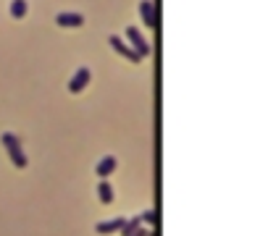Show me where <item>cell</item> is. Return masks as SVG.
Returning <instances> with one entry per match:
<instances>
[{"label": "cell", "mask_w": 255, "mask_h": 236, "mask_svg": "<svg viewBox=\"0 0 255 236\" xmlns=\"http://www.w3.org/2000/svg\"><path fill=\"white\" fill-rule=\"evenodd\" d=\"M126 40H129V48L137 53L140 58L150 56V45H148V40L142 37V32L137 29V26H129V29H126Z\"/></svg>", "instance_id": "cell-2"}, {"label": "cell", "mask_w": 255, "mask_h": 236, "mask_svg": "<svg viewBox=\"0 0 255 236\" xmlns=\"http://www.w3.org/2000/svg\"><path fill=\"white\" fill-rule=\"evenodd\" d=\"M26 11H29L26 0H11V19H24Z\"/></svg>", "instance_id": "cell-10"}, {"label": "cell", "mask_w": 255, "mask_h": 236, "mask_svg": "<svg viewBox=\"0 0 255 236\" xmlns=\"http://www.w3.org/2000/svg\"><path fill=\"white\" fill-rule=\"evenodd\" d=\"M140 229H142V221H140V215H137V218H132V221H126V223H124L121 236H134Z\"/></svg>", "instance_id": "cell-11"}, {"label": "cell", "mask_w": 255, "mask_h": 236, "mask_svg": "<svg viewBox=\"0 0 255 236\" xmlns=\"http://www.w3.org/2000/svg\"><path fill=\"white\" fill-rule=\"evenodd\" d=\"M140 13H142V24L148 26V29H156L158 26V11H156V3L153 0H142L140 3Z\"/></svg>", "instance_id": "cell-4"}, {"label": "cell", "mask_w": 255, "mask_h": 236, "mask_svg": "<svg viewBox=\"0 0 255 236\" xmlns=\"http://www.w3.org/2000/svg\"><path fill=\"white\" fill-rule=\"evenodd\" d=\"M108 45H111V48L118 53V56H121V58H126V60H132V63H140V60H142V58L137 56V53H134V50L129 48V42H126V40H121L118 34H111V37H108Z\"/></svg>", "instance_id": "cell-3"}, {"label": "cell", "mask_w": 255, "mask_h": 236, "mask_svg": "<svg viewBox=\"0 0 255 236\" xmlns=\"http://www.w3.org/2000/svg\"><path fill=\"white\" fill-rule=\"evenodd\" d=\"M56 24L58 26H82V24H85V16H82V13H71V11H61L56 16Z\"/></svg>", "instance_id": "cell-6"}, {"label": "cell", "mask_w": 255, "mask_h": 236, "mask_svg": "<svg viewBox=\"0 0 255 236\" xmlns=\"http://www.w3.org/2000/svg\"><path fill=\"white\" fill-rule=\"evenodd\" d=\"M0 142H3V147L8 150V155H11L13 166H16V168H26V155H24V150H21L19 137H16V134H11V131H3Z\"/></svg>", "instance_id": "cell-1"}, {"label": "cell", "mask_w": 255, "mask_h": 236, "mask_svg": "<svg viewBox=\"0 0 255 236\" xmlns=\"http://www.w3.org/2000/svg\"><path fill=\"white\" fill-rule=\"evenodd\" d=\"M140 221H142V223H156V213H153V210L142 213V215H140Z\"/></svg>", "instance_id": "cell-12"}, {"label": "cell", "mask_w": 255, "mask_h": 236, "mask_svg": "<svg viewBox=\"0 0 255 236\" xmlns=\"http://www.w3.org/2000/svg\"><path fill=\"white\" fill-rule=\"evenodd\" d=\"M134 236H153V234H150L148 229H140V231H137V234H134Z\"/></svg>", "instance_id": "cell-13"}, {"label": "cell", "mask_w": 255, "mask_h": 236, "mask_svg": "<svg viewBox=\"0 0 255 236\" xmlns=\"http://www.w3.org/2000/svg\"><path fill=\"white\" fill-rule=\"evenodd\" d=\"M124 223H126L124 218H113V221L97 223V226H95V231H97V234H103V236H105V234H116V231H121V229H124Z\"/></svg>", "instance_id": "cell-7"}, {"label": "cell", "mask_w": 255, "mask_h": 236, "mask_svg": "<svg viewBox=\"0 0 255 236\" xmlns=\"http://www.w3.org/2000/svg\"><path fill=\"white\" fill-rule=\"evenodd\" d=\"M97 197H100V202H103V205H111L113 202V186L108 184L105 178L97 184Z\"/></svg>", "instance_id": "cell-9"}, {"label": "cell", "mask_w": 255, "mask_h": 236, "mask_svg": "<svg viewBox=\"0 0 255 236\" xmlns=\"http://www.w3.org/2000/svg\"><path fill=\"white\" fill-rule=\"evenodd\" d=\"M113 171H116V158H113V155H105V158H103V160H100L97 166H95V174H97L100 178L111 176Z\"/></svg>", "instance_id": "cell-8"}, {"label": "cell", "mask_w": 255, "mask_h": 236, "mask_svg": "<svg viewBox=\"0 0 255 236\" xmlns=\"http://www.w3.org/2000/svg\"><path fill=\"white\" fill-rule=\"evenodd\" d=\"M89 76H92V74H89V68L82 66V68L77 71V74L71 76V81H69V92H71V95H79L82 89H85V87L89 84Z\"/></svg>", "instance_id": "cell-5"}]
</instances>
